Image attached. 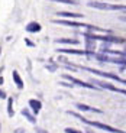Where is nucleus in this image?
I'll return each instance as SVG.
<instances>
[{"mask_svg": "<svg viewBox=\"0 0 126 133\" xmlns=\"http://www.w3.org/2000/svg\"><path fill=\"white\" fill-rule=\"evenodd\" d=\"M90 7H96L102 10H125V6H116V4H109V3H99V2H89Z\"/></svg>", "mask_w": 126, "mask_h": 133, "instance_id": "f257e3e1", "label": "nucleus"}, {"mask_svg": "<svg viewBox=\"0 0 126 133\" xmlns=\"http://www.w3.org/2000/svg\"><path fill=\"white\" fill-rule=\"evenodd\" d=\"M84 122L89 123V124H91V126H94V127H97V129L106 130V132H109V133H125V132H122V130H119V129H115V127H112V126H107V124L100 123V122H89V120H84Z\"/></svg>", "mask_w": 126, "mask_h": 133, "instance_id": "f03ea898", "label": "nucleus"}, {"mask_svg": "<svg viewBox=\"0 0 126 133\" xmlns=\"http://www.w3.org/2000/svg\"><path fill=\"white\" fill-rule=\"evenodd\" d=\"M54 22H55V23H58V25H65V26H74V28H89V29H91V28H93V26H89V25L71 22V20H54Z\"/></svg>", "mask_w": 126, "mask_h": 133, "instance_id": "7ed1b4c3", "label": "nucleus"}, {"mask_svg": "<svg viewBox=\"0 0 126 133\" xmlns=\"http://www.w3.org/2000/svg\"><path fill=\"white\" fill-rule=\"evenodd\" d=\"M89 71L90 72H94V74H99V75H102V77H107V78H112V80H116V81H119V83H125V80H122V78H119L117 75H115V74H109V72H102V71H97V70H91V68H89Z\"/></svg>", "mask_w": 126, "mask_h": 133, "instance_id": "20e7f679", "label": "nucleus"}, {"mask_svg": "<svg viewBox=\"0 0 126 133\" xmlns=\"http://www.w3.org/2000/svg\"><path fill=\"white\" fill-rule=\"evenodd\" d=\"M91 83H93V84H99L100 87H104V88H107V90H112V91H119V93L125 94V90H119V88H116V87L110 85V84H107V83H102V81H97V80H93Z\"/></svg>", "mask_w": 126, "mask_h": 133, "instance_id": "39448f33", "label": "nucleus"}, {"mask_svg": "<svg viewBox=\"0 0 126 133\" xmlns=\"http://www.w3.org/2000/svg\"><path fill=\"white\" fill-rule=\"evenodd\" d=\"M65 78H67L68 81H71V83H74V84H77V85H80V87H86V88H94L93 85H90V84L84 83V81H80V80H77V78H73V77L65 75Z\"/></svg>", "mask_w": 126, "mask_h": 133, "instance_id": "423d86ee", "label": "nucleus"}, {"mask_svg": "<svg viewBox=\"0 0 126 133\" xmlns=\"http://www.w3.org/2000/svg\"><path fill=\"white\" fill-rule=\"evenodd\" d=\"M58 16H62V17H74V19H78V17H83V15L80 13H71V12H58Z\"/></svg>", "mask_w": 126, "mask_h": 133, "instance_id": "0eeeda50", "label": "nucleus"}, {"mask_svg": "<svg viewBox=\"0 0 126 133\" xmlns=\"http://www.w3.org/2000/svg\"><path fill=\"white\" fill-rule=\"evenodd\" d=\"M26 30H28V32H39V30H41V25L36 23V22H32V23H29L26 26Z\"/></svg>", "mask_w": 126, "mask_h": 133, "instance_id": "6e6552de", "label": "nucleus"}, {"mask_svg": "<svg viewBox=\"0 0 126 133\" xmlns=\"http://www.w3.org/2000/svg\"><path fill=\"white\" fill-rule=\"evenodd\" d=\"M29 106L32 107V110L35 111V113H38L41 110V107H42V104L38 101V100H29Z\"/></svg>", "mask_w": 126, "mask_h": 133, "instance_id": "1a4fd4ad", "label": "nucleus"}, {"mask_svg": "<svg viewBox=\"0 0 126 133\" xmlns=\"http://www.w3.org/2000/svg\"><path fill=\"white\" fill-rule=\"evenodd\" d=\"M77 109H80V110H83V111H96V113H102V110H99V109H91V107H89V106H86V104H81V103H78L77 104Z\"/></svg>", "mask_w": 126, "mask_h": 133, "instance_id": "9d476101", "label": "nucleus"}, {"mask_svg": "<svg viewBox=\"0 0 126 133\" xmlns=\"http://www.w3.org/2000/svg\"><path fill=\"white\" fill-rule=\"evenodd\" d=\"M13 80H15V83H16V85L19 87V88H22V87H23V81L20 80V77H19V74H17V71H13Z\"/></svg>", "mask_w": 126, "mask_h": 133, "instance_id": "9b49d317", "label": "nucleus"}, {"mask_svg": "<svg viewBox=\"0 0 126 133\" xmlns=\"http://www.w3.org/2000/svg\"><path fill=\"white\" fill-rule=\"evenodd\" d=\"M61 52H67V54H75V55H84V51H77V49H60Z\"/></svg>", "mask_w": 126, "mask_h": 133, "instance_id": "f8f14e48", "label": "nucleus"}, {"mask_svg": "<svg viewBox=\"0 0 126 133\" xmlns=\"http://www.w3.org/2000/svg\"><path fill=\"white\" fill-rule=\"evenodd\" d=\"M54 2H60V3H67V4H77L75 0H54Z\"/></svg>", "mask_w": 126, "mask_h": 133, "instance_id": "ddd939ff", "label": "nucleus"}, {"mask_svg": "<svg viewBox=\"0 0 126 133\" xmlns=\"http://www.w3.org/2000/svg\"><path fill=\"white\" fill-rule=\"evenodd\" d=\"M22 113H23V116H26L28 119H29V122H32V123H35V117H33V116H30V114H29V111H26V110H23Z\"/></svg>", "mask_w": 126, "mask_h": 133, "instance_id": "4468645a", "label": "nucleus"}, {"mask_svg": "<svg viewBox=\"0 0 126 133\" xmlns=\"http://www.w3.org/2000/svg\"><path fill=\"white\" fill-rule=\"evenodd\" d=\"M58 42H64V43H77L78 41H75V39H58Z\"/></svg>", "mask_w": 126, "mask_h": 133, "instance_id": "2eb2a0df", "label": "nucleus"}, {"mask_svg": "<svg viewBox=\"0 0 126 133\" xmlns=\"http://www.w3.org/2000/svg\"><path fill=\"white\" fill-rule=\"evenodd\" d=\"M65 133H81V132H78V130H75V129H71V127H67Z\"/></svg>", "mask_w": 126, "mask_h": 133, "instance_id": "dca6fc26", "label": "nucleus"}, {"mask_svg": "<svg viewBox=\"0 0 126 133\" xmlns=\"http://www.w3.org/2000/svg\"><path fill=\"white\" fill-rule=\"evenodd\" d=\"M7 111H9L10 116H13V110H12V98L9 100V110H7Z\"/></svg>", "mask_w": 126, "mask_h": 133, "instance_id": "f3484780", "label": "nucleus"}, {"mask_svg": "<svg viewBox=\"0 0 126 133\" xmlns=\"http://www.w3.org/2000/svg\"><path fill=\"white\" fill-rule=\"evenodd\" d=\"M36 133H47L45 130H42V129H36Z\"/></svg>", "mask_w": 126, "mask_h": 133, "instance_id": "a211bd4d", "label": "nucleus"}, {"mask_svg": "<svg viewBox=\"0 0 126 133\" xmlns=\"http://www.w3.org/2000/svg\"><path fill=\"white\" fill-rule=\"evenodd\" d=\"M0 98H4V93H3V91H0Z\"/></svg>", "mask_w": 126, "mask_h": 133, "instance_id": "6ab92c4d", "label": "nucleus"}, {"mask_svg": "<svg viewBox=\"0 0 126 133\" xmlns=\"http://www.w3.org/2000/svg\"><path fill=\"white\" fill-rule=\"evenodd\" d=\"M16 133H20V132H19V129H17V130H16ZM22 133H23V130H22Z\"/></svg>", "mask_w": 126, "mask_h": 133, "instance_id": "aec40b11", "label": "nucleus"}]
</instances>
